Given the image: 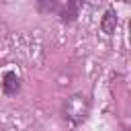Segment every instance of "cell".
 <instances>
[{
	"instance_id": "3957f363",
	"label": "cell",
	"mask_w": 131,
	"mask_h": 131,
	"mask_svg": "<svg viewBox=\"0 0 131 131\" xmlns=\"http://www.w3.org/2000/svg\"><path fill=\"white\" fill-rule=\"evenodd\" d=\"M78 10H80V2H66V4L57 10V14H59V18H61L63 23H72V20L78 16Z\"/></svg>"
},
{
	"instance_id": "277c9868",
	"label": "cell",
	"mask_w": 131,
	"mask_h": 131,
	"mask_svg": "<svg viewBox=\"0 0 131 131\" xmlns=\"http://www.w3.org/2000/svg\"><path fill=\"white\" fill-rule=\"evenodd\" d=\"M115 27H117V12H115L113 8H108V10L104 12L102 20H100V29H102V33L113 35V33H115Z\"/></svg>"
},
{
	"instance_id": "6da1fadb",
	"label": "cell",
	"mask_w": 131,
	"mask_h": 131,
	"mask_svg": "<svg viewBox=\"0 0 131 131\" xmlns=\"http://www.w3.org/2000/svg\"><path fill=\"white\" fill-rule=\"evenodd\" d=\"M86 113H88V102H86V98H84L82 94H74V96L68 98L66 106H63V115H66L72 123L84 121Z\"/></svg>"
},
{
	"instance_id": "7a4b0ae2",
	"label": "cell",
	"mask_w": 131,
	"mask_h": 131,
	"mask_svg": "<svg viewBox=\"0 0 131 131\" xmlns=\"http://www.w3.org/2000/svg\"><path fill=\"white\" fill-rule=\"evenodd\" d=\"M18 88H20L18 76L14 72H4V76H2V92L8 94V96H12V94L18 92Z\"/></svg>"
}]
</instances>
